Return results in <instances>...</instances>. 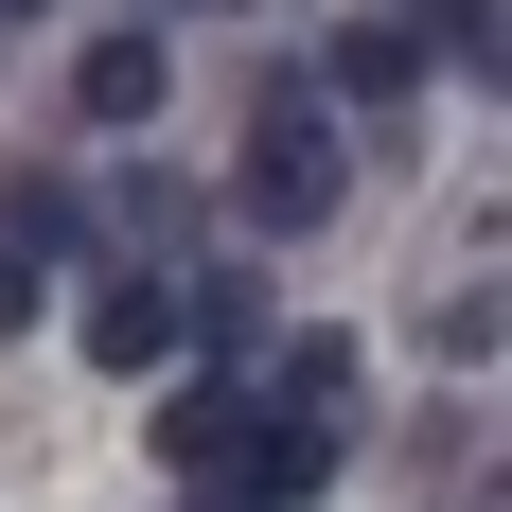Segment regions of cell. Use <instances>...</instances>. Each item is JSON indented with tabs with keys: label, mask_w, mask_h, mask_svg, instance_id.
<instances>
[{
	"label": "cell",
	"mask_w": 512,
	"mask_h": 512,
	"mask_svg": "<svg viewBox=\"0 0 512 512\" xmlns=\"http://www.w3.org/2000/svg\"><path fill=\"white\" fill-rule=\"evenodd\" d=\"M336 195H354V159H336V124H318L301 89H265V124H248V230H318Z\"/></svg>",
	"instance_id": "6da1fadb"
},
{
	"label": "cell",
	"mask_w": 512,
	"mask_h": 512,
	"mask_svg": "<svg viewBox=\"0 0 512 512\" xmlns=\"http://www.w3.org/2000/svg\"><path fill=\"white\" fill-rule=\"evenodd\" d=\"M89 354L106 371H177V354H195V301H177L159 265H106V283H89Z\"/></svg>",
	"instance_id": "7a4b0ae2"
},
{
	"label": "cell",
	"mask_w": 512,
	"mask_h": 512,
	"mask_svg": "<svg viewBox=\"0 0 512 512\" xmlns=\"http://www.w3.org/2000/svg\"><path fill=\"white\" fill-rule=\"evenodd\" d=\"M159 89H177V36H159V18L71 53V106H89V124H159Z\"/></svg>",
	"instance_id": "3957f363"
},
{
	"label": "cell",
	"mask_w": 512,
	"mask_h": 512,
	"mask_svg": "<svg viewBox=\"0 0 512 512\" xmlns=\"http://www.w3.org/2000/svg\"><path fill=\"white\" fill-rule=\"evenodd\" d=\"M230 442H248L230 389H177V407H159V460H177V477H230Z\"/></svg>",
	"instance_id": "277c9868"
},
{
	"label": "cell",
	"mask_w": 512,
	"mask_h": 512,
	"mask_svg": "<svg viewBox=\"0 0 512 512\" xmlns=\"http://www.w3.org/2000/svg\"><path fill=\"white\" fill-rule=\"evenodd\" d=\"M407 71H424V36H407V18H354V36H336V89H354V106H389Z\"/></svg>",
	"instance_id": "5b68a950"
},
{
	"label": "cell",
	"mask_w": 512,
	"mask_h": 512,
	"mask_svg": "<svg viewBox=\"0 0 512 512\" xmlns=\"http://www.w3.org/2000/svg\"><path fill=\"white\" fill-rule=\"evenodd\" d=\"M389 18H407V36H442L460 71H495V0H389Z\"/></svg>",
	"instance_id": "8992f818"
},
{
	"label": "cell",
	"mask_w": 512,
	"mask_h": 512,
	"mask_svg": "<svg viewBox=\"0 0 512 512\" xmlns=\"http://www.w3.org/2000/svg\"><path fill=\"white\" fill-rule=\"evenodd\" d=\"M0 248H36V265H53V248H89V212L36 177V195H0Z\"/></svg>",
	"instance_id": "52a82bcc"
},
{
	"label": "cell",
	"mask_w": 512,
	"mask_h": 512,
	"mask_svg": "<svg viewBox=\"0 0 512 512\" xmlns=\"http://www.w3.org/2000/svg\"><path fill=\"white\" fill-rule=\"evenodd\" d=\"M18 318H36V248H0V336H18Z\"/></svg>",
	"instance_id": "ba28073f"
},
{
	"label": "cell",
	"mask_w": 512,
	"mask_h": 512,
	"mask_svg": "<svg viewBox=\"0 0 512 512\" xmlns=\"http://www.w3.org/2000/svg\"><path fill=\"white\" fill-rule=\"evenodd\" d=\"M195 512H265V495H248V477H195Z\"/></svg>",
	"instance_id": "9c48e42d"
}]
</instances>
